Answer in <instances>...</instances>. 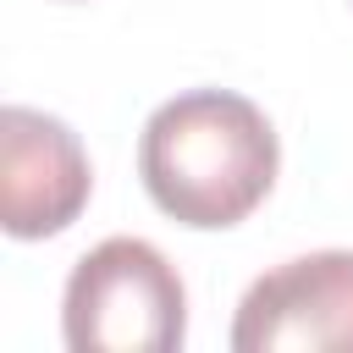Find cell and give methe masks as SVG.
Instances as JSON below:
<instances>
[{"mask_svg":"<svg viewBox=\"0 0 353 353\" xmlns=\"http://www.w3.org/2000/svg\"><path fill=\"white\" fill-rule=\"evenodd\" d=\"M281 149L270 116L232 88H188L165 99L138 138V176L149 199L199 232L237 226L276 182Z\"/></svg>","mask_w":353,"mask_h":353,"instance_id":"obj_1","label":"cell"},{"mask_svg":"<svg viewBox=\"0 0 353 353\" xmlns=\"http://www.w3.org/2000/svg\"><path fill=\"white\" fill-rule=\"evenodd\" d=\"M72 353H171L188 336V292L176 265L143 237L94 243L61 298Z\"/></svg>","mask_w":353,"mask_h":353,"instance_id":"obj_2","label":"cell"},{"mask_svg":"<svg viewBox=\"0 0 353 353\" xmlns=\"http://www.w3.org/2000/svg\"><path fill=\"white\" fill-rule=\"evenodd\" d=\"M237 353H353V248L298 254L265 270L232 320Z\"/></svg>","mask_w":353,"mask_h":353,"instance_id":"obj_3","label":"cell"},{"mask_svg":"<svg viewBox=\"0 0 353 353\" xmlns=\"http://www.w3.org/2000/svg\"><path fill=\"white\" fill-rule=\"evenodd\" d=\"M94 171L77 132L61 116L6 105L0 110V226L11 237H55L88 204Z\"/></svg>","mask_w":353,"mask_h":353,"instance_id":"obj_4","label":"cell"}]
</instances>
